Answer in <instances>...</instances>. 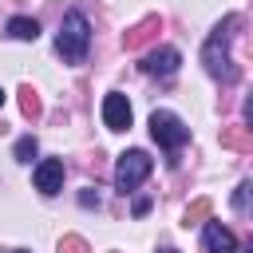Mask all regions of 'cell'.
Wrapping results in <instances>:
<instances>
[{"label":"cell","mask_w":253,"mask_h":253,"mask_svg":"<svg viewBox=\"0 0 253 253\" xmlns=\"http://www.w3.org/2000/svg\"><path fill=\"white\" fill-rule=\"evenodd\" d=\"M221 142H225V146H249V142H253V134H245V130L229 126V130H221Z\"/></svg>","instance_id":"cell-16"},{"label":"cell","mask_w":253,"mask_h":253,"mask_svg":"<svg viewBox=\"0 0 253 253\" xmlns=\"http://www.w3.org/2000/svg\"><path fill=\"white\" fill-rule=\"evenodd\" d=\"M245 253H253V237H249V241H245Z\"/></svg>","instance_id":"cell-20"},{"label":"cell","mask_w":253,"mask_h":253,"mask_svg":"<svg viewBox=\"0 0 253 253\" xmlns=\"http://www.w3.org/2000/svg\"><path fill=\"white\" fill-rule=\"evenodd\" d=\"M150 138L162 146V150H182L186 146V138H190V126L174 115V111H154L150 115Z\"/></svg>","instance_id":"cell-4"},{"label":"cell","mask_w":253,"mask_h":253,"mask_svg":"<svg viewBox=\"0 0 253 253\" xmlns=\"http://www.w3.org/2000/svg\"><path fill=\"white\" fill-rule=\"evenodd\" d=\"M0 107H4V87H0Z\"/></svg>","instance_id":"cell-21"},{"label":"cell","mask_w":253,"mask_h":253,"mask_svg":"<svg viewBox=\"0 0 253 253\" xmlns=\"http://www.w3.org/2000/svg\"><path fill=\"white\" fill-rule=\"evenodd\" d=\"M202 245H206V253H237V237H233V229L221 225V221H206Z\"/></svg>","instance_id":"cell-7"},{"label":"cell","mask_w":253,"mask_h":253,"mask_svg":"<svg viewBox=\"0 0 253 253\" xmlns=\"http://www.w3.org/2000/svg\"><path fill=\"white\" fill-rule=\"evenodd\" d=\"M87 47H91V24H87V16L83 12H67L63 24H59V36H55V51L63 55V63H83Z\"/></svg>","instance_id":"cell-2"},{"label":"cell","mask_w":253,"mask_h":253,"mask_svg":"<svg viewBox=\"0 0 253 253\" xmlns=\"http://www.w3.org/2000/svg\"><path fill=\"white\" fill-rule=\"evenodd\" d=\"M150 170H154V158H150L146 150H126V154H119V162H115V186H119L123 194H130V190H138V186L150 178Z\"/></svg>","instance_id":"cell-3"},{"label":"cell","mask_w":253,"mask_h":253,"mask_svg":"<svg viewBox=\"0 0 253 253\" xmlns=\"http://www.w3.org/2000/svg\"><path fill=\"white\" fill-rule=\"evenodd\" d=\"M79 206H87V210H91V206H99V194H95V190L87 186V190L79 194Z\"/></svg>","instance_id":"cell-17"},{"label":"cell","mask_w":253,"mask_h":253,"mask_svg":"<svg viewBox=\"0 0 253 253\" xmlns=\"http://www.w3.org/2000/svg\"><path fill=\"white\" fill-rule=\"evenodd\" d=\"M150 210V198H134V217H142Z\"/></svg>","instance_id":"cell-19"},{"label":"cell","mask_w":253,"mask_h":253,"mask_svg":"<svg viewBox=\"0 0 253 253\" xmlns=\"http://www.w3.org/2000/svg\"><path fill=\"white\" fill-rule=\"evenodd\" d=\"M20 111H24L28 119H36V115H40V99H36V91H32V87H20Z\"/></svg>","instance_id":"cell-13"},{"label":"cell","mask_w":253,"mask_h":253,"mask_svg":"<svg viewBox=\"0 0 253 253\" xmlns=\"http://www.w3.org/2000/svg\"><path fill=\"white\" fill-rule=\"evenodd\" d=\"M59 253H91V249H87V241H83V237L63 233V237H59Z\"/></svg>","instance_id":"cell-15"},{"label":"cell","mask_w":253,"mask_h":253,"mask_svg":"<svg viewBox=\"0 0 253 253\" xmlns=\"http://www.w3.org/2000/svg\"><path fill=\"white\" fill-rule=\"evenodd\" d=\"M8 36L12 40H40V24L32 16H12L8 20Z\"/></svg>","instance_id":"cell-11"},{"label":"cell","mask_w":253,"mask_h":253,"mask_svg":"<svg viewBox=\"0 0 253 253\" xmlns=\"http://www.w3.org/2000/svg\"><path fill=\"white\" fill-rule=\"evenodd\" d=\"M245 130L253 134V91H249V99H245Z\"/></svg>","instance_id":"cell-18"},{"label":"cell","mask_w":253,"mask_h":253,"mask_svg":"<svg viewBox=\"0 0 253 253\" xmlns=\"http://www.w3.org/2000/svg\"><path fill=\"white\" fill-rule=\"evenodd\" d=\"M103 123H107V130H126L130 126V103H126L123 91H111L103 99Z\"/></svg>","instance_id":"cell-6"},{"label":"cell","mask_w":253,"mask_h":253,"mask_svg":"<svg viewBox=\"0 0 253 253\" xmlns=\"http://www.w3.org/2000/svg\"><path fill=\"white\" fill-rule=\"evenodd\" d=\"M210 210H213V202H210V198H198V202H190V206H186V213H182V225L190 229V225L206 221V217H210Z\"/></svg>","instance_id":"cell-12"},{"label":"cell","mask_w":253,"mask_h":253,"mask_svg":"<svg viewBox=\"0 0 253 253\" xmlns=\"http://www.w3.org/2000/svg\"><path fill=\"white\" fill-rule=\"evenodd\" d=\"M158 253H178V249H158Z\"/></svg>","instance_id":"cell-22"},{"label":"cell","mask_w":253,"mask_h":253,"mask_svg":"<svg viewBox=\"0 0 253 253\" xmlns=\"http://www.w3.org/2000/svg\"><path fill=\"white\" fill-rule=\"evenodd\" d=\"M229 206L241 213V217H253V178H245V182H237V190L229 194Z\"/></svg>","instance_id":"cell-10"},{"label":"cell","mask_w":253,"mask_h":253,"mask_svg":"<svg viewBox=\"0 0 253 253\" xmlns=\"http://www.w3.org/2000/svg\"><path fill=\"white\" fill-rule=\"evenodd\" d=\"M154 28H158V16H146L142 24H134V28H130V32L123 36V43H126V51H138V47H142V43H146V40L154 36Z\"/></svg>","instance_id":"cell-9"},{"label":"cell","mask_w":253,"mask_h":253,"mask_svg":"<svg viewBox=\"0 0 253 253\" xmlns=\"http://www.w3.org/2000/svg\"><path fill=\"white\" fill-rule=\"evenodd\" d=\"M178 63H182V55H178V47H158V51H150L146 59H142V71L146 75H174L178 71Z\"/></svg>","instance_id":"cell-8"},{"label":"cell","mask_w":253,"mask_h":253,"mask_svg":"<svg viewBox=\"0 0 253 253\" xmlns=\"http://www.w3.org/2000/svg\"><path fill=\"white\" fill-rule=\"evenodd\" d=\"M12 253H28V249H12Z\"/></svg>","instance_id":"cell-23"},{"label":"cell","mask_w":253,"mask_h":253,"mask_svg":"<svg viewBox=\"0 0 253 253\" xmlns=\"http://www.w3.org/2000/svg\"><path fill=\"white\" fill-rule=\"evenodd\" d=\"M36 150H40V142H36L32 134H24V138L16 142V162H32V158H36Z\"/></svg>","instance_id":"cell-14"},{"label":"cell","mask_w":253,"mask_h":253,"mask_svg":"<svg viewBox=\"0 0 253 253\" xmlns=\"http://www.w3.org/2000/svg\"><path fill=\"white\" fill-rule=\"evenodd\" d=\"M241 24V16H225L213 32H210V40L202 43V63H206V71L217 79V83H233L237 79V67H233V59H229V40H233V28Z\"/></svg>","instance_id":"cell-1"},{"label":"cell","mask_w":253,"mask_h":253,"mask_svg":"<svg viewBox=\"0 0 253 253\" xmlns=\"http://www.w3.org/2000/svg\"><path fill=\"white\" fill-rule=\"evenodd\" d=\"M36 190L43 198H55L63 190V158H43L36 166Z\"/></svg>","instance_id":"cell-5"}]
</instances>
